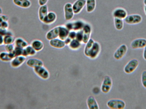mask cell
<instances>
[{"label":"cell","mask_w":146,"mask_h":109,"mask_svg":"<svg viewBox=\"0 0 146 109\" xmlns=\"http://www.w3.org/2000/svg\"><path fill=\"white\" fill-rule=\"evenodd\" d=\"M14 36L13 35H7L4 36V44L5 45L14 44L15 42Z\"/></svg>","instance_id":"cell-29"},{"label":"cell","mask_w":146,"mask_h":109,"mask_svg":"<svg viewBox=\"0 0 146 109\" xmlns=\"http://www.w3.org/2000/svg\"><path fill=\"white\" fill-rule=\"evenodd\" d=\"M85 24L82 21L78 20L68 23L67 24H66L65 26L70 31L78 32L83 29Z\"/></svg>","instance_id":"cell-6"},{"label":"cell","mask_w":146,"mask_h":109,"mask_svg":"<svg viewBox=\"0 0 146 109\" xmlns=\"http://www.w3.org/2000/svg\"><path fill=\"white\" fill-rule=\"evenodd\" d=\"M33 71L37 77L42 80H47L50 78V72L43 65L34 68Z\"/></svg>","instance_id":"cell-2"},{"label":"cell","mask_w":146,"mask_h":109,"mask_svg":"<svg viewBox=\"0 0 146 109\" xmlns=\"http://www.w3.org/2000/svg\"><path fill=\"white\" fill-rule=\"evenodd\" d=\"M141 83L144 88L146 89V71H144L142 73Z\"/></svg>","instance_id":"cell-34"},{"label":"cell","mask_w":146,"mask_h":109,"mask_svg":"<svg viewBox=\"0 0 146 109\" xmlns=\"http://www.w3.org/2000/svg\"><path fill=\"white\" fill-rule=\"evenodd\" d=\"M79 41L82 43L83 39V34L82 30L78 31L76 32V38Z\"/></svg>","instance_id":"cell-32"},{"label":"cell","mask_w":146,"mask_h":109,"mask_svg":"<svg viewBox=\"0 0 146 109\" xmlns=\"http://www.w3.org/2000/svg\"><path fill=\"white\" fill-rule=\"evenodd\" d=\"M143 3H144V5L146 6V0H144L143 1Z\"/></svg>","instance_id":"cell-42"},{"label":"cell","mask_w":146,"mask_h":109,"mask_svg":"<svg viewBox=\"0 0 146 109\" xmlns=\"http://www.w3.org/2000/svg\"><path fill=\"white\" fill-rule=\"evenodd\" d=\"M48 0H38V4L40 6L44 5L47 3Z\"/></svg>","instance_id":"cell-36"},{"label":"cell","mask_w":146,"mask_h":109,"mask_svg":"<svg viewBox=\"0 0 146 109\" xmlns=\"http://www.w3.org/2000/svg\"><path fill=\"white\" fill-rule=\"evenodd\" d=\"M106 105L108 108L111 109H123L126 106V104L123 100L118 99L109 100Z\"/></svg>","instance_id":"cell-3"},{"label":"cell","mask_w":146,"mask_h":109,"mask_svg":"<svg viewBox=\"0 0 146 109\" xmlns=\"http://www.w3.org/2000/svg\"><path fill=\"white\" fill-rule=\"evenodd\" d=\"M130 45L133 50L143 49L146 46V39L139 38L134 39L131 42Z\"/></svg>","instance_id":"cell-12"},{"label":"cell","mask_w":146,"mask_h":109,"mask_svg":"<svg viewBox=\"0 0 146 109\" xmlns=\"http://www.w3.org/2000/svg\"><path fill=\"white\" fill-rule=\"evenodd\" d=\"M12 52H0V60L3 62H10L11 60L14 58Z\"/></svg>","instance_id":"cell-22"},{"label":"cell","mask_w":146,"mask_h":109,"mask_svg":"<svg viewBox=\"0 0 146 109\" xmlns=\"http://www.w3.org/2000/svg\"><path fill=\"white\" fill-rule=\"evenodd\" d=\"M144 12H145V15H146V6H145V7H144Z\"/></svg>","instance_id":"cell-41"},{"label":"cell","mask_w":146,"mask_h":109,"mask_svg":"<svg viewBox=\"0 0 146 109\" xmlns=\"http://www.w3.org/2000/svg\"><path fill=\"white\" fill-rule=\"evenodd\" d=\"M125 23L128 24H137L141 22L142 17L140 15L133 14L127 15L124 19Z\"/></svg>","instance_id":"cell-7"},{"label":"cell","mask_w":146,"mask_h":109,"mask_svg":"<svg viewBox=\"0 0 146 109\" xmlns=\"http://www.w3.org/2000/svg\"><path fill=\"white\" fill-rule=\"evenodd\" d=\"M112 16L114 18L123 20L127 16V13L123 8H117L112 12Z\"/></svg>","instance_id":"cell-15"},{"label":"cell","mask_w":146,"mask_h":109,"mask_svg":"<svg viewBox=\"0 0 146 109\" xmlns=\"http://www.w3.org/2000/svg\"><path fill=\"white\" fill-rule=\"evenodd\" d=\"M3 13V10H2V9L0 7V15L2 14Z\"/></svg>","instance_id":"cell-40"},{"label":"cell","mask_w":146,"mask_h":109,"mask_svg":"<svg viewBox=\"0 0 146 109\" xmlns=\"http://www.w3.org/2000/svg\"><path fill=\"white\" fill-rule=\"evenodd\" d=\"M112 87V80L111 77L108 75H106L103 79L101 86L102 92L107 94L110 92Z\"/></svg>","instance_id":"cell-4"},{"label":"cell","mask_w":146,"mask_h":109,"mask_svg":"<svg viewBox=\"0 0 146 109\" xmlns=\"http://www.w3.org/2000/svg\"><path fill=\"white\" fill-rule=\"evenodd\" d=\"M87 105L88 108L89 109H99V105L97 101L96 98L92 96H88L87 100Z\"/></svg>","instance_id":"cell-18"},{"label":"cell","mask_w":146,"mask_h":109,"mask_svg":"<svg viewBox=\"0 0 146 109\" xmlns=\"http://www.w3.org/2000/svg\"><path fill=\"white\" fill-rule=\"evenodd\" d=\"M82 30L83 34L82 44H85L87 43L88 40L91 38L92 32V27L88 24H85Z\"/></svg>","instance_id":"cell-9"},{"label":"cell","mask_w":146,"mask_h":109,"mask_svg":"<svg viewBox=\"0 0 146 109\" xmlns=\"http://www.w3.org/2000/svg\"><path fill=\"white\" fill-rule=\"evenodd\" d=\"M13 2L15 5L23 9H28L31 5L29 0H13Z\"/></svg>","instance_id":"cell-24"},{"label":"cell","mask_w":146,"mask_h":109,"mask_svg":"<svg viewBox=\"0 0 146 109\" xmlns=\"http://www.w3.org/2000/svg\"><path fill=\"white\" fill-rule=\"evenodd\" d=\"M82 43L77 39L72 40L69 45L68 46L69 49L72 51H78L82 48Z\"/></svg>","instance_id":"cell-26"},{"label":"cell","mask_w":146,"mask_h":109,"mask_svg":"<svg viewBox=\"0 0 146 109\" xmlns=\"http://www.w3.org/2000/svg\"><path fill=\"white\" fill-rule=\"evenodd\" d=\"M114 24L115 28L117 30L120 31L123 28L124 22L123 19L114 18Z\"/></svg>","instance_id":"cell-30"},{"label":"cell","mask_w":146,"mask_h":109,"mask_svg":"<svg viewBox=\"0 0 146 109\" xmlns=\"http://www.w3.org/2000/svg\"><path fill=\"white\" fill-rule=\"evenodd\" d=\"M48 13L49 12H48V7L46 5L41 6L38 11V18L39 20L42 22L44 18L47 15Z\"/></svg>","instance_id":"cell-23"},{"label":"cell","mask_w":146,"mask_h":109,"mask_svg":"<svg viewBox=\"0 0 146 109\" xmlns=\"http://www.w3.org/2000/svg\"><path fill=\"white\" fill-rule=\"evenodd\" d=\"M26 65L30 68H34L38 66H43L44 63L42 61L36 58H31L26 61Z\"/></svg>","instance_id":"cell-16"},{"label":"cell","mask_w":146,"mask_h":109,"mask_svg":"<svg viewBox=\"0 0 146 109\" xmlns=\"http://www.w3.org/2000/svg\"><path fill=\"white\" fill-rule=\"evenodd\" d=\"M23 49L15 46L14 50L12 52V53L14 57H15L16 56L23 55Z\"/></svg>","instance_id":"cell-31"},{"label":"cell","mask_w":146,"mask_h":109,"mask_svg":"<svg viewBox=\"0 0 146 109\" xmlns=\"http://www.w3.org/2000/svg\"><path fill=\"white\" fill-rule=\"evenodd\" d=\"M56 18L57 16L54 12H50L44 18L42 22L46 24H52L56 21Z\"/></svg>","instance_id":"cell-19"},{"label":"cell","mask_w":146,"mask_h":109,"mask_svg":"<svg viewBox=\"0 0 146 109\" xmlns=\"http://www.w3.org/2000/svg\"><path fill=\"white\" fill-rule=\"evenodd\" d=\"M15 46L13 44L5 45V50L6 52L11 53L14 50Z\"/></svg>","instance_id":"cell-33"},{"label":"cell","mask_w":146,"mask_h":109,"mask_svg":"<svg viewBox=\"0 0 146 109\" xmlns=\"http://www.w3.org/2000/svg\"><path fill=\"white\" fill-rule=\"evenodd\" d=\"M26 57L23 55L16 56L13 58L10 62V65L12 68H18L23 65L25 62Z\"/></svg>","instance_id":"cell-11"},{"label":"cell","mask_w":146,"mask_h":109,"mask_svg":"<svg viewBox=\"0 0 146 109\" xmlns=\"http://www.w3.org/2000/svg\"><path fill=\"white\" fill-rule=\"evenodd\" d=\"M15 46L17 47L24 49L29 45L28 42L22 38H17L15 40Z\"/></svg>","instance_id":"cell-27"},{"label":"cell","mask_w":146,"mask_h":109,"mask_svg":"<svg viewBox=\"0 0 146 109\" xmlns=\"http://www.w3.org/2000/svg\"><path fill=\"white\" fill-rule=\"evenodd\" d=\"M143 58L145 61H146V46L143 48Z\"/></svg>","instance_id":"cell-39"},{"label":"cell","mask_w":146,"mask_h":109,"mask_svg":"<svg viewBox=\"0 0 146 109\" xmlns=\"http://www.w3.org/2000/svg\"><path fill=\"white\" fill-rule=\"evenodd\" d=\"M31 46L37 52L41 51L44 48V45L43 42L41 40L35 39L31 42Z\"/></svg>","instance_id":"cell-21"},{"label":"cell","mask_w":146,"mask_h":109,"mask_svg":"<svg viewBox=\"0 0 146 109\" xmlns=\"http://www.w3.org/2000/svg\"><path fill=\"white\" fill-rule=\"evenodd\" d=\"M65 19L66 21H70L74 16V12L73 11L72 4L67 3L64 7Z\"/></svg>","instance_id":"cell-10"},{"label":"cell","mask_w":146,"mask_h":109,"mask_svg":"<svg viewBox=\"0 0 146 109\" xmlns=\"http://www.w3.org/2000/svg\"><path fill=\"white\" fill-rule=\"evenodd\" d=\"M86 0H78L72 5L74 14H78L86 5Z\"/></svg>","instance_id":"cell-13"},{"label":"cell","mask_w":146,"mask_h":109,"mask_svg":"<svg viewBox=\"0 0 146 109\" xmlns=\"http://www.w3.org/2000/svg\"><path fill=\"white\" fill-rule=\"evenodd\" d=\"M49 44L52 47L56 49H62L66 46L64 41L59 38L50 40Z\"/></svg>","instance_id":"cell-14"},{"label":"cell","mask_w":146,"mask_h":109,"mask_svg":"<svg viewBox=\"0 0 146 109\" xmlns=\"http://www.w3.org/2000/svg\"><path fill=\"white\" fill-rule=\"evenodd\" d=\"M59 26L55 27L47 32L46 35V39L50 41V40L58 38L59 36Z\"/></svg>","instance_id":"cell-17"},{"label":"cell","mask_w":146,"mask_h":109,"mask_svg":"<svg viewBox=\"0 0 146 109\" xmlns=\"http://www.w3.org/2000/svg\"><path fill=\"white\" fill-rule=\"evenodd\" d=\"M100 44L91 38L85 44L84 53L86 57L90 59L95 60L98 58L101 52Z\"/></svg>","instance_id":"cell-1"},{"label":"cell","mask_w":146,"mask_h":109,"mask_svg":"<svg viewBox=\"0 0 146 109\" xmlns=\"http://www.w3.org/2000/svg\"><path fill=\"white\" fill-rule=\"evenodd\" d=\"M128 51L127 45L123 44L118 48L114 53L113 57L117 60L121 59L124 57Z\"/></svg>","instance_id":"cell-8"},{"label":"cell","mask_w":146,"mask_h":109,"mask_svg":"<svg viewBox=\"0 0 146 109\" xmlns=\"http://www.w3.org/2000/svg\"><path fill=\"white\" fill-rule=\"evenodd\" d=\"M71 41H72V39H70L69 37H68L64 41L65 43L66 46H68L70 43L71 42Z\"/></svg>","instance_id":"cell-37"},{"label":"cell","mask_w":146,"mask_h":109,"mask_svg":"<svg viewBox=\"0 0 146 109\" xmlns=\"http://www.w3.org/2000/svg\"><path fill=\"white\" fill-rule=\"evenodd\" d=\"M70 31L65 26H59V32L58 38L64 41L68 37Z\"/></svg>","instance_id":"cell-20"},{"label":"cell","mask_w":146,"mask_h":109,"mask_svg":"<svg viewBox=\"0 0 146 109\" xmlns=\"http://www.w3.org/2000/svg\"><path fill=\"white\" fill-rule=\"evenodd\" d=\"M139 62L137 59L130 60L125 65L124 68V71L127 74L133 73L138 67Z\"/></svg>","instance_id":"cell-5"},{"label":"cell","mask_w":146,"mask_h":109,"mask_svg":"<svg viewBox=\"0 0 146 109\" xmlns=\"http://www.w3.org/2000/svg\"><path fill=\"white\" fill-rule=\"evenodd\" d=\"M76 32H77L74 31H70L68 37L70 39L73 40L76 38Z\"/></svg>","instance_id":"cell-35"},{"label":"cell","mask_w":146,"mask_h":109,"mask_svg":"<svg viewBox=\"0 0 146 109\" xmlns=\"http://www.w3.org/2000/svg\"><path fill=\"white\" fill-rule=\"evenodd\" d=\"M86 11L88 13H91L95 10L96 7V0H87Z\"/></svg>","instance_id":"cell-28"},{"label":"cell","mask_w":146,"mask_h":109,"mask_svg":"<svg viewBox=\"0 0 146 109\" xmlns=\"http://www.w3.org/2000/svg\"><path fill=\"white\" fill-rule=\"evenodd\" d=\"M4 45V36L0 35V46Z\"/></svg>","instance_id":"cell-38"},{"label":"cell","mask_w":146,"mask_h":109,"mask_svg":"<svg viewBox=\"0 0 146 109\" xmlns=\"http://www.w3.org/2000/svg\"><path fill=\"white\" fill-rule=\"evenodd\" d=\"M37 52L35 51L31 45H29L23 49V55L26 58L30 56H33L36 55Z\"/></svg>","instance_id":"cell-25"}]
</instances>
